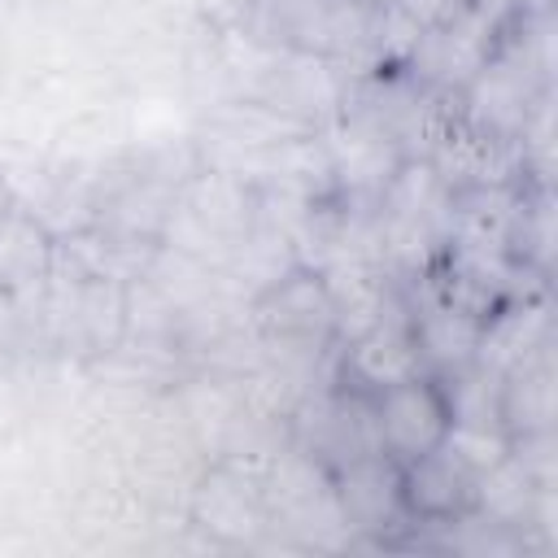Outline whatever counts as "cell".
Listing matches in <instances>:
<instances>
[{"mask_svg": "<svg viewBox=\"0 0 558 558\" xmlns=\"http://www.w3.org/2000/svg\"><path fill=\"white\" fill-rule=\"evenodd\" d=\"M257 331L270 349H283L301 362H314L323 353H336L340 340V323H336V292L327 270L296 262L283 275H275L257 305Z\"/></svg>", "mask_w": 558, "mask_h": 558, "instance_id": "6da1fadb", "label": "cell"}, {"mask_svg": "<svg viewBox=\"0 0 558 558\" xmlns=\"http://www.w3.org/2000/svg\"><path fill=\"white\" fill-rule=\"evenodd\" d=\"M371 423H375L379 453L392 458L397 466H405L449 440V432H453L449 388L427 371L405 375V379L371 392Z\"/></svg>", "mask_w": 558, "mask_h": 558, "instance_id": "7a4b0ae2", "label": "cell"}, {"mask_svg": "<svg viewBox=\"0 0 558 558\" xmlns=\"http://www.w3.org/2000/svg\"><path fill=\"white\" fill-rule=\"evenodd\" d=\"M266 35L288 52L340 61L357 48H371L375 17L349 0H262Z\"/></svg>", "mask_w": 558, "mask_h": 558, "instance_id": "3957f363", "label": "cell"}, {"mask_svg": "<svg viewBox=\"0 0 558 558\" xmlns=\"http://www.w3.org/2000/svg\"><path fill=\"white\" fill-rule=\"evenodd\" d=\"M475 497L480 466L453 440L401 466V506L410 527H449L453 519L475 510Z\"/></svg>", "mask_w": 558, "mask_h": 558, "instance_id": "277c9868", "label": "cell"}, {"mask_svg": "<svg viewBox=\"0 0 558 558\" xmlns=\"http://www.w3.org/2000/svg\"><path fill=\"white\" fill-rule=\"evenodd\" d=\"M340 523L371 541H392L397 527H410L401 506V466L384 453H362L336 471H327Z\"/></svg>", "mask_w": 558, "mask_h": 558, "instance_id": "5b68a950", "label": "cell"}, {"mask_svg": "<svg viewBox=\"0 0 558 558\" xmlns=\"http://www.w3.org/2000/svg\"><path fill=\"white\" fill-rule=\"evenodd\" d=\"M497 427L506 432V440H527V436H549L554 432L549 344L501 371V379H497Z\"/></svg>", "mask_w": 558, "mask_h": 558, "instance_id": "8992f818", "label": "cell"}, {"mask_svg": "<svg viewBox=\"0 0 558 558\" xmlns=\"http://www.w3.org/2000/svg\"><path fill=\"white\" fill-rule=\"evenodd\" d=\"M52 266H57V240H52V231L35 214H22L13 205L0 218V292L35 288Z\"/></svg>", "mask_w": 558, "mask_h": 558, "instance_id": "52a82bcc", "label": "cell"}, {"mask_svg": "<svg viewBox=\"0 0 558 558\" xmlns=\"http://www.w3.org/2000/svg\"><path fill=\"white\" fill-rule=\"evenodd\" d=\"M349 4H357V9H366V13H379V9H392L397 0H349Z\"/></svg>", "mask_w": 558, "mask_h": 558, "instance_id": "ba28073f", "label": "cell"}, {"mask_svg": "<svg viewBox=\"0 0 558 558\" xmlns=\"http://www.w3.org/2000/svg\"><path fill=\"white\" fill-rule=\"evenodd\" d=\"M13 209V196H9V183H4V174H0V218Z\"/></svg>", "mask_w": 558, "mask_h": 558, "instance_id": "9c48e42d", "label": "cell"}, {"mask_svg": "<svg viewBox=\"0 0 558 558\" xmlns=\"http://www.w3.org/2000/svg\"><path fill=\"white\" fill-rule=\"evenodd\" d=\"M480 4H493V9H519L523 0H480Z\"/></svg>", "mask_w": 558, "mask_h": 558, "instance_id": "30bf717a", "label": "cell"}]
</instances>
